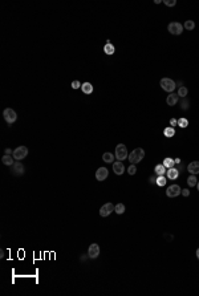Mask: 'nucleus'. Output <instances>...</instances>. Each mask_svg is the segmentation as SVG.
<instances>
[{"instance_id": "nucleus-19", "label": "nucleus", "mask_w": 199, "mask_h": 296, "mask_svg": "<svg viewBox=\"0 0 199 296\" xmlns=\"http://www.w3.org/2000/svg\"><path fill=\"white\" fill-rule=\"evenodd\" d=\"M154 171H155V175H165L167 173V169L163 166V163H159L154 168Z\"/></svg>"}, {"instance_id": "nucleus-5", "label": "nucleus", "mask_w": 199, "mask_h": 296, "mask_svg": "<svg viewBox=\"0 0 199 296\" xmlns=\"http://www.w3.org/2000/svg\"><path fill=\"white\" fill-rule=\"evenodd\" d=\"M28 156V149L27 146H19L13 150L12 157L15 158V161H20V159H24L25 157Z\"/></svg>"}, {"instance_id": "nucleus-39", "label": "nucleus", "mask_w": 199, "mask_h": 296, "mask_svg": "<svg viewBox=\"0 0 199 296\" xmlns=\"http://www.w3.org/2000/svg\"><path fill=\"white\" fill-rule=\"evenodd\" d=\"M174 161H175V163H178V165H179V163H181V159H179V158H175V159H174Z\"/></svg>"}, {"instance_id": "nucleus-15", "label": "nucleus", "mask_w": 199, "mask_h": 296, "mask_svg": "<svg viewBox=\"0 0 199 296\" xmlns=\"http://www.w3.org/2000/svg\"><path fill=\"white\" fill-rule=\"evenodd\" d=\"M179 174H181V171H179L178 169H175V168L167 169V178H169V179H177L179 177Z\"/></svg>"}, {"instance_id": "nucleus-2", "label": "nucleus", "mask_w": 199, "mask_h": 296, "mask_svg": "<svg viewBox=\"0 0 199 296\" xmlns=\"http://www.w3.org/2000/svg\"><path fill=\"white\" fill-rule=\"evenodd\" d=\"M114 156H116V158H117L118 161H124V159H126L127 157H129L126 146H125L124 144L117 145V146H116V153H114Z\"/></svg>"}, {"instance_id": "nucleus-11", "label": "nucleus", "mask_w": 199, "mask_h": 296, "mask_svg": "<svg viewBox=\"0 0 199 296\" xmlns=\"http://www.w3.org/2000/svg\"><path fill=\"white\" fill-rule=\"evenodd\" d=\"M108 175H109V170L106 168H100L98 170L96 171V179L100 181V182L105 181L106 178H108Z\"/></svg>"}, {"instance_id": "nucleus-7", "label": "nucleus", "mask_w": 199, "mask_h": 296, "mask_svg": "<svg viewBox=\"0 0 199 296\" xmlns=\"http://www.w3.org/2000/svg\"><path fill=\"white\" fill-rule=\"evenodd\" d=\"M167 29H169V32L171 33V35H181V33L183 32V25L177 23V21H173V23H170V24L167 25Z\"/></svg>"}, {"instance_id": "nucleus-36", "label": "nucleus", "mask_w": 199, "mask_h": 296, "mask_svg": "<svg viewBox=\"0 0 199 296\" xmlns=\"http://www.w3.org/2000/svg\"><path fill=\"white\" fill-rule=\"evenodd\" d=\"M4 154H7V156H12L13 154V151L11 149H9V147H7L6 150H4Z\"/></svg>"}, {"instance_id": "nucleus-16", "label": "nucleus", "mask_w": 199, "mask_h": 296, "mask_svg": "<svg viewBox=\"0 0 199 296\" xmlns=\"http://www.w3.org/2000/svg\"><path fill=\"white\" fill-rule=\"evenodd\" d=\"M81 90L85 94H92V93H93V85H92L90 82H84V84L81 85Z\"/></svg>"}, {"instance_id": "nucleus-12", "label": "nucleus", "mask_w": 199, "mask_h": 296, "mask_svg": "<svg viewBox=\"0 0 199 296\" xmlns=\"http://www.w3.org/2000/svg\"><path fill=\"white\" fill-rule=\"evenodd\" d=\"M113 171H114L117 175H122L125 171V166L122 163V161H117V162H113Z\"/></svg>"}, {"instance_id": "nucleus-22", "label": "nucleus", "mask_w": 199, "mask_h": 296, "mask_svg": "<svg viewBox=\"0 0 199 296\" xmlns=\"http://www.w3.org/2000/svg\"><path fill=\"white\" fill-rule=\"evenodd\" d=\"M187 185L190 186V187H194V186H196V183H198V179H196V177L194 175V174H191L189 178H187Z\"/></svg>"}, {"instance_id": "nucleus-38", "label": "nucleus", "mask_w": 199, "mask_h": 296, "mask_svg": "<svg viewBox=\"0 0 199 296\" xmlns=\"http://www.w3.org/2000/svg\"><path fill=\"white\" fill-rule=\"evenodd\" d=\"M0 258H1V259L4 258V250H1V251H0Z\"/></svg>"}, {"instance_id": "nucleus-13", "label": "nucleus", "mask_w": 199, "mask_h": 296, "mask_svg": "<svg viewBox=\"0 0 199 296\" xmlns=\"http://www.w3.org/2000/svg\"><path fill=\"white\" fill-rule=\"evenodd\" d=\"M178 101H179V96L175 94V93H170L169 96H167V98H166V104L169 105V106H175V105L178 104Z\"/></svg>"}, {"instance_id": "nucleus-17", "label": "nucleus", "mask_w": 199, "mask_h": 296, "mask_svg": "<svg viewBox=\"0 0 199 296\" xmlns=\"http://www.w3.org/2000/svg\"><path fill=\"white\" fill-rule=\"evenodd\" d=\"M104 52H105L108 56H112V54H114V52H116L114 45H113L112 43H106L105 47H104Z\"/></svg>"}, {"instance_id": "nucleus-4", "label": "nucleus", "mask_w": 199, "mask_h": 296, "mask_svg": "<svg viewBox=\"0 0 199 296\" xmlns=\"http://www.w3.org/2000/svg\"><path fill=\"white\" fill-rule=\"evenodd\" d=\"M3 117H4V120H6V122L9 124V125H11V124H13L16 120H17V114H16V112L13 110V109H11V108L4 109Z\"/></svg>"}, {"instance_id": "nucleus-41", "label": "nucleus", "mask_w": 199, "mask_h": 296, "mask_svg": "<svg viewBox=\"0 0 199 296\" xmlns=\"http://www.w3.org/2000/svg\"><path fill=\"white\" fill-rule=\"evenodd\" d=\"M196 187H198V191H199V181H198V183H196Z\"/></svg>"}, {"instance_id": "nucleus-33", "label": "nucleus", "mask_w": 199, "mask_h": 296, "mask_svg": "<svg viewBox=\"0 0 199 296\" xmlns=\"http://www.w3.org/2000/svg\"><path fill=\"white\" fill-rule=\"evenodd\" d=\"M163 238H165L166 240H173V239H174V236H173V235H170V234H167V232H165V234H163Z\"/></svg>"}, {"instance_id": "nucleus-30", "label": "nucleus", "mask_w": 199, "mask_h": 296, "mask_svg": "<svg viewBox=\"0 0 199 296\" xmlns=\"http://www.w3.org/2000/svg\"><path fill=\"white\" fill-rule=\"evenodd\" d=\"M127 173L130 174V175H134V174L137 173V168H136V165H130L129 168H127Z\"/></svg>"}, {"instance_id": "nucleus-34", "label": "nucleus", "mask_w": 199, "mask_h": 296, "mask_svg": "<svg viewBox=\"0 0 199 296\" xmlns=\"http://www.w3.org/2000/svg\"><path fill=\"white\" fill-rule=\"evenodd\" d=\"M181 194L183 195V197H189V195H190V191H189V188H183Z\"/></svg>"}, {"instance_id": "nucleus-27", "label": "nucleus", "mask_w": 199, "mask_h": 296, "mask_svg": "<svg viewBox=\"0 0 199 296\" xmlns=\"http://www.w3.org/2000/svg\"><path fill=\"white\" fill-rule=\"evenodd\" d=\"M186 29H189V31H193L194 28H195V23H194L193 20H187V21H184V25H183Z\"/></svg>"}, {"instance_id": "nucleus-31", "label": "nucleus", "mask_w": 199, "mask_h": 296, "mask_svg": "<svg viewBox=\"0 0 199 296\" xmlns=\"http://www.w3.org/2000/svg\"><path fill=\"white\" fill-rule=\"evenodd\" d=\"M70 85H72V88H73V89H79V88H81V85H82V84H81V82H80L79 80H74V81H73V82H72V84H70Z\"/></svg>"}, {"instance_id": "nucleus-26", "label": "nucleus", "mask_w": 199, "mask_h": 296, "mask_svg": "<svg viewBox=\"0 0 199 296\" xmlns=\"http://www.w3.org/2000/svg\"><path fill=\"white\" fill-rule=\"evenodd\" d=\"M187 94H189V89H187L186 87H181L178 89V96L179 97H183V98H184Z\"/></svg>"}, {"instance_id": "nucleus-23", "label": "nucleus", "mask_w": 199, "mask_h": 296, "mask_svg": "<svg viewBox=\"0 0 199 296\" xmlns=\"http://www.w3.org/2000/svg\"><path fill=\"white\" fill-rule=\"evenodd\" d=\"M125 210H126V207H125V205H124V203H117V205H116V207H114L116 214H118V215H121V214H124Z\"/></svg>"}, {"instance_id": "nucleus-40", "label": "nucleus", "mask_w": 199, "mask_h": 296, "mask_svg": "<svg viewBox=\"0 0 199 296\" xmlns=\"http://www.w3.org/2000/svg\"><path fill=\"white\" fill-rule=\"evenodd\" d=\"M196 258H198V259H199V248H198V250H196Z\"/></svg>"}, {"instance_id": "nucleus-29", "label": "nucleus", "mask_w": 199, "mask_h": 296, "mask_svg": "<svg viewBox=\"0 0 199 296\" xmlns=\"http://www.w3.org/2000/svg\"><path fill=\"white\" fill-rule=\"evenodd\" d=\"M189 105H190V102L187 101L186 98H183L181 101V106H182V110H189V108H190V106H189Z\"/></svg>"}, {"instance_id": "nucleus-9", "label": "nucleus", "mask_w": 199, "mask_h": 296, "mask_svg": "<svg viewBox=\"0 0 199 296\" xmlns=\"http://www.w3.org/2000/svg\"><path fill=\"white\" fill-rule=\"evenodd\" d=\"M98 255H100V246L97 243H92L88 248V258L96 259V258H98Z\"/></svg>"}, {"instance_id": "nucleus-35", "label": "nucleus", "mask_w": 199, "mask_h": 296, "mask_svg": "<svg viewBox=\"0 0 199 296\" xmlns=\"http://www.w3.org/2000/svg\"><path fill=\"white\" fill-rule=\"evenodd\" d=\"M170 125H171L173 128H174V126H177V125H178V120H175V118H171V120H170Z\"/></svg>"}, {"instance_id": "nucleus-24", "label": "nucleus", "mask_w": 199, "mask_h": 296, "mask_svg": "<svg viewBox=\"0 0 199 296\" xmlns=\"http://www.w3.org/2000/svg\"><path fill=\"white\" fill-rule=\"evenodd\" d=\"M102 159L106 162V163H112L113 159H114V156L112 153H104L102 154Z\"/></svg>"}, {"instance_id": "nucleus-25", "label": "nucleus", "mask_w": 199, "mask_h": 296, "mask_svg": "<svg viewBox=\"0 0 199 296\" xmlns=\"http://www.w3.org/2000/svg\"><path fill=\"white\" fill-rule=\"evenodd\" d=\"M178 126H179V128H182V129L187 128V126H189V120H187V118H184V117L179 118V120H178Z\"/></svg>"}, {"instance_id": "nucleus-14", "label": "nucleus", "mask_w": 199, "mask_h": 296, "mask_svg": "<svg viewBox=\"0 0 199 296\" xmlns=\"http://www.w3.org/2000/svg\"><path fill=\"white\" fill-rule=\"evenodd\" d=\"M187 170H189V173H190V174H194V175L199 174V161L190 162V163H189V166H187Z\"/></svg>"}, {"instance_id": "nucleus-32", "label": "nucleus", "mask_w": 199, "mask_h": 296, "mask_svg": "<svg viewBox=\"0 0 199 296\" xmlns=\"http://www.w3.org/2000/svg\"><path fill=\"white\" fill-rule=\"evenodd\" d=\"M163 3L167 7H174L175 4H177V1H175V0H163Z\"/></svg>"}, {"instance_id": "nucleus-37", "label": "nucleus", "mask_w": 199, "mask_h": 296, "mask_svg": "<svg viewBox=\"0 0 199 296\" xmlns=\"http://www.w3.org/2000/svg\"><path fill=\"white\" fill-rule=\"evenodd\" d=\"M157 177H158V175H157ZM157 177H154V175L151 177V178H150V182H151V183H157Z\"/></svg>"}, {"instance_id": "nucleus-1", "label": "nucleus", "mask_w": 199, "mask_h": 296, "mask_svg": "<svg viewBox=\"0 0 199 296\" xmlns=\"http://www.w3.org/2000/svg\"><path fill=\"white\" fill-rule=\"evenodd\" d=\"M143 157H145V150L142 149V147H137V149H134L129 154V161H130V163L136 165V163H138V162H141L142 159H143Z\"/></svg>"}, {"instance_id": "nucleus-10", "label": "nucleus", "mask_w": 199, "mask_h": 296, "mask_svg": "<svg viewBox=\"0 0 199 296\" xmlns=\"http://www.w3.org/2000/svg\"><path fill=\"white\" fill-rule=\"evenodd\" d=\"M114 207L116 206L113 203H105L101 209H100V215L104 216V218H105V216H109L113 211H114Z\"/></svg>"}, {"instance_id": "nucleus-21", "label": "nucleus", "mask_w": 199, "mask_h": 296, "mask_svg": "<svg viewBox=\"0 0 199 296\" xmlns=\"http://www.w3.org/2000/svg\"><path fill=\"white\" fill-rule=\"evenodd\" d=\"M163 134H165V137H167V138L174 137V135H175V129L173 128V126H170V128H166L165 130H163Z\"/></svg>"}, {"instance_id": "nucleus-20", "label": "nucleus", "mask_w": 199, "mask_h": 296, "mask_svg": "<svg viewBox=\"0 0 199 296\" xmlns=\"http://www.w3.org/2000/svg\"><path fill=\"white\" fill-rule=\"evenodd\" d=\"M174 165H175V161L173 158H165L163 159V166H165L166 169H171V168H174Z\"/></svg>"}, {"instance_id": "nucleus-8", "label": "nucleus", "mask_w": 199, "mask_h": 296, "mask_svg": "<svg viewBox=\"0 0 199 296\" xmlns=\"http://www.w3.org/2000/svg\"><path fill=\"white\" fill-rule=\"evenodd\" d=\"M181 193H182V188L179 187V185H171V186L167 187V190H166V195H167L169 198L178 197Z\"/></svg>"}, {"instance_id": "nucleus-3", "label": "nucleus", "mask_w": 199, "mask_h": 296, "mask_svg": "<svg viewBox=\"0 0 199 296\" xmlns=\"http://www.w3.org/2000/svg\"><path fill=\"white\" fill-rule=\"evenodd\" d=\"M161 88H162L163 90H166V92H169V93H171V92H174V89H175V82H174V80H171V78H167V77H165V78H162L161 80Z\"/></svg>"}, {"instance_id": "nucleus-28", "label": "nucleus", "mask_w": 199, "mask_h": 296, "mask_svg": "<svg viewBox=\"0 0 199 296\" xmlns=\"http://www.w3.org/2000/svg\"><path fill=\"white\" fill-rule=\"evenodd\" d=\"M166 181H167V179H166V177H165V175H158V177H157V185L161 186V187L166 185Z\"/></svg>"}, {"instance_id": "nucleus-6", "label": "nucleus", "mask_w": 199, "mask_h": 296, "mask_svg": "<svg viewBox=\"0 0 199 296\" xmlns=\"http://www.w3.org/2000/svg\"><path fill=\"white\" fill-rule=\"evenodd\" d=\"M24 169H25L24 165L21 163L20 161H16L15 163L11 166V173H12L15 177H21L23 174H24V171H25Z\"/></svg>"}, {"instance_id": "nucleus-18", "label": "nucleus", "mask_w": 199, "mask_h": 296, "mask_svg": "<svg viewBox=\"0 0 199 296\" xmlns=\"http://www.w3.org/2000/svg\"><path fill=\"white\" fill-rule=\"evenodd\" d=\"M1 162H3L6 166H12L16 161H15V158H13L12 156H7V154H4L3 158H1Z\"/></svg>"}]
</instances>
